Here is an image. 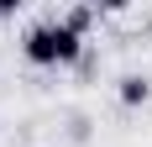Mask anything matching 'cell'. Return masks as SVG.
Wrapping results in <instances>:
<instances>
[{
    "mask_svg": "<svg viewBox=\"0 0 152 147\" xmlns=\"http://www.w3.org/2000/svg\"><path fill=\"white\" fill-rule=\"evenodd\" d=\"M79 53V32H68V26H37L26 37V58L31 63H68Z\"/></svg>",
    "mask_w": 152,
    "mask_h": 147,
    "instance_id": "1",
    "label": "cell"
},
{
    "mask_svg": "<svg viewBox=\"0 0 152 147\" xmlns=\"http://www.w3.org/2000/svg\"><path fill=\"white\" fill-rule=\"evenodd\" d=\"M121 100H126V105H137V100H147V84H142V79H126V89H121Z\"/></svg>",
    "mask_w": 152,
    "mask_h": 147,
    "instance_id": "2",
    "label": "cell"
}]
</instances>
